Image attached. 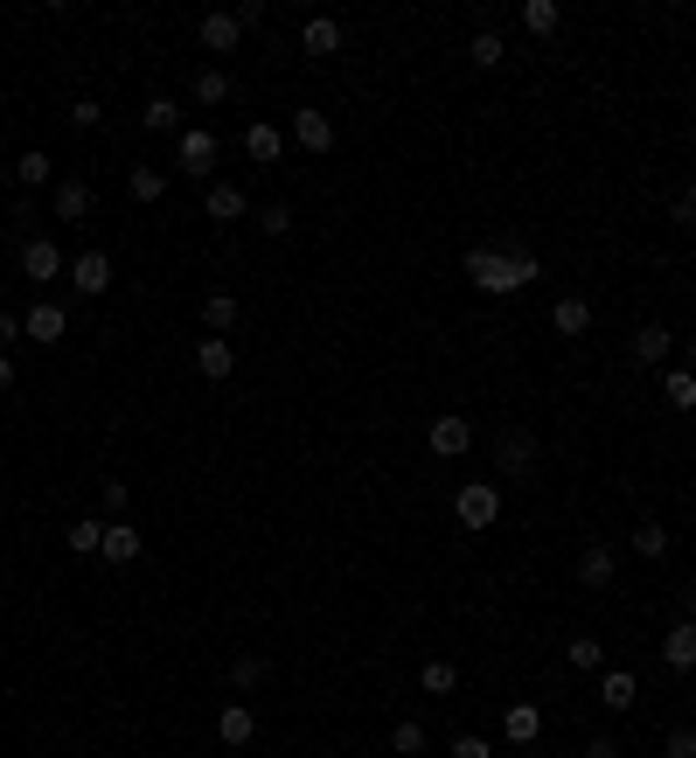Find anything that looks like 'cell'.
Masks as SVG:
<instances>
[{
	"label": "cell",
	"mask_w": 696,
	"mask_h": 758,
	"mask_svg": "<svg viewBox=\"0 0 696 758\" xmlns=\"http://www.w3.org/2000/svg\"><path fill=\"white\" fill-rule=\"evenodd\" d=\"M258 230L266 237H293V202H266V210H258Z\"/></svg>",
	"instance_id": "37"
},
{
	"label": "cell",
	"mask_w": 696,
	"mask_h": 758,
	"mask_svg": "<svg viewBox=\"0 0 696 758\" xmlns=\"http://www.w3.org/2000/svg\"><path fill=\"white\" fill-rule=\"evenodd\" d=\"M216 737H223L231 751H244V745L258 737V710H251V703H223V716H216Z\"/></svg>",
	"instance_id": "18"
},
{
	"label": "cell",
	"mask_w": 696,
	"mask_h": 758,
	"mask_svg": "<svg viewBox=\"0 0 696 758\" xmlns=\"http://www.w3.org/2000/svg\"><path fill=\"white\" fill-rule=\"evenodd\" d=\"M22 334L43 341V348H56V341L70 334V307H56V299H35V307L22 313Z\"/></svg>",
	"instance_id": "8"
},
{
	"label": "cell",
	"mask_w": 696,
	"mask_h": 758,
	"mask_svg": "<svg viewBox=\"0 0 696 758\" xmlns=\"http://www.w3.org/2000/svg\"><path fill=\"white\" fill-rule=\"evenodd\" d=\"M98 543H105V516H78L70 522V549H78V557H98Z\"/></svg>",
	"instance_id": "31"
},
{
	"label": "cell",
	"mask_w": 696,
	"mask_h": 758,
	"mask_svg": "<svg viewBox=\"0 0 696 758\" xmlns=\"http://www.w3.org/2000/svg\"><path fill=\"white\" fill-rule=\"evenodd\" d=\"M425 446L439 452V460H460L467 446H474V425L460 418V411H446V418H432V431H425Z\"/></svg>",
	"instance_id": "11"
},
{
	"label": "cell",
	"mask_w": 696,
	"mask_h": 758,
	"mask_svg": "<svg viewBox=\"0 0 696 758\" xmlns=\"http://www.w3.org/2000/svg\"><path fill=\"white\" fill-rule=\"evenodd\" d=\"M551 328H557L564 341H578V334L592 328V307H586V299H578V293H564L557 307H551Z\"/></svg>",
	"instance_id": "24"
},
{
	"label": "cell",
	"mask_w": 696,
	"mask_h": 758,
	"mask_svg": "<svg viewBox=\"0 0 696 758\" xmlns=\"http://www.w3.org/2000/svg\"><path fill=\"white\" fill-rule=\"evenodd\" d=\"M536 460H543V446H536L530 425H502V431H495V466H502V481L530 487V481H536Z\"/></svg>",
	"instance_id": "2"
},
{
	"label": "cell",
	"mask_w": 696,
	"mask_h": 758,
	"mask_svg": "<svg viewBox=\"0 0 696 758\" xmlns=\"http://www.w3.org/2000/svg\"><path fill=\"white\" fill-rule=\"evenodd\" d=\"M98 508H105V522H126V481H105L98 487Z\"/></svg>",
	"instance_id": "39"
},
{
	"label": "cell",
	"mask_w": 696,
	"mask_h": 758,
	"mask_svg": "<svg viewBox=\"0 0 696 758\" xmlns=\"http://www.w3.org/2000/svg\"><path fill=\"white\" fill-rule=\"evenodd\" d=\"M662 668L669 675H696V627L689 619H675V627L662 633Z\"/></svg>",
	"instance_id": "14"
},
{
	"label": "cell",
	"mask_w": 696,
	"mask_h": 758,
	"mask_svg": "<svg viewBox=\"0 0 696 758\" xmlns=\"http://www.w3.org/2000/svg\"><path fill=\"white\" fill-rule=\"evenodd\" d=\"M98 557H105V564H133V557H140V529H133V522H105Z\"/></svg>",
	"instance_id": "22"
},
{
	"label": "cell",
	"mask_w": 696,
	"mask_h": 758,
	"mask_svg": "<svg viewBox=\"0 0 696 758\" xmlns=\"http://www.w3.org/2000/svg\"><path fill=\"white\" fill-rule=\"evenodd\" d=\"M70 286H78L84 299H98L111 286V258L105 251H78V258H70Z\"/></svg>",
	"instance_id": "15"
},
{
	"label": "cell",
	"mask_w": 696,
	"mask_h": 758,
	"mask_svg": "<svg viewBox=\"0 0 696 758\" xmlns=\"http://www.w3.org/2000/svg\"><path fill=\"white\" fill-rule=\"evenodd\" d=\"M390 751H398V758H418L425 751V724H418V716H404V724L390 731Z\"/></svg>",
	"instance_id": "36"
},
{
	"label": "cell",
	"mask_w": 696,
	"mask_h": 758,
	"mask_svg": "<svg viewBox=\"0 0 696 758\" xmlns=\"http://www.w3.org/2000/svg\"><path fill=\"white\" fill-rule=\"evenodd\" d=\"M293 146L299 154H334V119L321 105H299L293 111Z\"/></svg>",
	"instance_id": "5"
},
{
	"label": "cell",
	"mask_w": 696,
	"mask_h": 758,
	"mask_svg": "<svg viewBox=\"0 0 696 758\" xmlns=\"http://www.w3.org/2000/svg\"><path fill=\"white\" fill-rule=\"evenodd\" d=\"M689 710H696V675H689Z\"/></svg>",
	"instance_id": "48"
},
{
	"label": "cell",
	"mask_w": 696,
	"mask_h": 758,
	"mask_svg": "<svg viewBox=\"0 0 696 758\" xmlns=\"http://www.w3.org/2000/svg\"><path fill=\"white\" fill-rule=\"evenodd\" d=\"M98 119H105L98 98H70V126H78V132H98Z\"/></svg>",
	"instance_id": "41"
},
{
	"label": "cell",
	"mask_w": 696,
	"mask_h": 758,
	"mask_svg": "<svg viewBox=\"0 0 696 758\" xmlns=\"http://www.w3.org/2000/svg\"><path fill=\"white\" fill-rule=\"evenodd\" d=\"M244 210H251V196H244L237 181H210V196H202V216L210 223H237Z\"/></svg>",
	"instance_id": "17"
},
{
	"label": "cell",
	"mask_w": 696,
	"mask_h": 758,
	"mask_svg": "<svg viewBox=\"0 0 696 758\" xmlns=\"http://www.w3.org/2000/svg\"><path fill=\"white\" fill-rule=\"evenodd\" d=\"M675 223H696V188H689L683 202H675Z\"/></svg>",
	"instance_id": "45"
},
{
	"label": "cell",
	"mask_w": 696,
	"mask_h": 758,
	"mask_svg": "<svg viewBox=\"0 0 696 758\" xmlns=\"http://www.w3.org/2000/svg\"><path fill=\"white\" fill-rule=\"evenodd\" d=\"M627 543H634V557H669V529L662 522H641Z\"/></svg>",
	"instance_id": "35"
},
{
	"label": "cell",
	"mask_w": 696,
	"mask_h": 758,
	"mask_svg": "<svg viewBox=\"0 0 696 758\" xmlns=\"http://www.w3.org/2000/svg\"><path fill=\"white\" fill-rule=\"evenodd\" d=\"M675 619H689V627H696V584H683V613H675Z\"/></svg>",
	"instance_id": "46"
},
{
	"label": "cell",
	"mask_w": 696,
	"mask_h": 758,
	"mask_svg": "<svg viewBox=\"0 0 696 758\" xmlns=\"http://www.w3.org/2000/svg\"><path fill=\"white\" fill-rule=\"evenodd\" d=\"M453 758H495V751H487V737H453Z\"/></svg>",
	"instance_id": "42"
},
{
	"label": "cell",
	"mask_w": 696,
	"mask_h": 758,
	"mask_svg": "<svg viewBox=\"0 0 696 758\" xmlns=\"http://www.w3.org/2000/svg\"><path fill=\"white\" fill-rule=\"evenodd\" d=\"M266 675H272V661H266V654H251V648H244V654H231V689H237V696L266 689Z\"/></svg>",
	"instance_id": "23"
},
{
	"label": "cell",
	"mask_w": 696,
	"mask_h": 758,
	"mask_svg": "<svg viewBox=\"0 0 696 758\" xmlns=\"http://www.w3.org/2000/svg\"><path fill=\"white\" fill-rule=\"evenodd\" d=\"M662 758H696V724H675L669 745H662Z\"/></svg>",
	"instance_id": "40"
},
{
	"label": "cell",
	"mask_w": 696,
	"mask_h": 758,
	"mask_svg": "<svg viewBox=\"0 0 696 758\" xmlns=\"http://www.w3.org/2000/svg\"><path fill=\"white\" fill-rule=\"evenodd\" d=\"M202 328H210L216 341H231V328H237V293H210V299H202Z\"/></svg>",
	"instance_id": "26"
},
{
	"label": "cell",
	"mask_w": 696,
	"mask_h": 758,
	"mask_svg": "<svg viewBox=\"0 0 696 758\" xmlns=\"http://www.w3.org/2000/svg\"><path fill=\"white\" fill-rule=\"evenodd\" d=\"M14 390V355H0V396Z\"/></svg>",
	"instance_id": "47"
},
{
	"label": "cell",
	"mask_w": 696,
	"mask_h": 758,
	"mask_svg": "<svg viewBox=\"0 0 696 758\" xmlns=\"http://www.w3.org/2000/svg\"><path fill=\"white\" fill-rule=\"evenodd\" d=\"M669 355H675V328H669V320H641V328H634V363H669Z\"/></svg>",
	"instance_id": "13"
},
{
	"label": "cell",
	"mask_w": 696,
	"mask_h": 758,
	"mask_svg": "<svg viewBox=\"0 0 696 758\" xmlns=\"http://www.w3.org/2000/svg\"><path fill=\"white\" fill-rule=\"evenodd\" d=\"M126 196H133V202H161L167 196V175H161V167H133V175H126Z\"/></svg>",
	"instance_id": "30"
},
{
	"label": "cell",
	"mask_w": 696,
	"mask_h": 758,
	"mask_svg": "<svg viewBox=\"0 0 696 758\" xmlns=\"http://www.w3.org/2000/svg\"><path fill=\"white\" fill-rule=\"evenodd\" d=\"M586 758H620V745H613V737H592V745H586Z\"/></svg>",
	"instance_id": "44"
},
{
	"label": "cell",
	"mask_w": 696,
	"mask_h": 758,
	"mask_svg": "<svg viewBox=\"0 0 696 758\" xmlns=\"http://www.w3.org/2000/svg\"><path fill=\"white\" fill-rule=\"evenodd\" d=\"M613 578H620V549L613 543H586L578 549V584H586V592H606Z\"/></svg>",
	"instance_id": "9"
},
{
	"label": "cell",
	"mask_w": 696,
	"mask_h": 758,
	"mask_svg": "<svg viewBox=\"0 0 696 758\" xmlns=\"http://www.w3.org/2000/svg\"><path fill=\"white\" fill-rule=\"evenodd\" d=\"M196 369L202 376H210V383H223V376H237V348H231V341H202V348H196Z\"/></svg>",
	"instance_id": "25"
},
{
	"label": "cell",
	"mask_w": 696,
	"mask_h": 758,
	"mask_svg": "<svg viewBox=\"0 0 696 758\" xmlns=\"http://www.w3.org/2000/svg\"><path fill=\"white\" fill-rule=\"evenodd\" d=\"M244 154H251L258 167H272L279 154H286V132H279V126H266V119H258V126H244Z\"/></svg>",
	"instance_id": "20"
},
{
	"label": "cell",
	"mask_w": 696,
	"mask_h": 758,
	"mask_svg": "<svg viewBox=\"0 0 696 758\" xmlns=\"http://www.w3.org/2000/svg\"><path fill=\"white\" fill-rule=\"evenodd\" d=\"M662 396L675 411H696V369H662Z\"/></svg>",
	"instance_id": "28"
},
{
	"label": "cell",
	"mask_w": 696,
	"mask_h": 758,
	"mask_svg": "<svg viewBox=\"0 0 696 758\" xmlns=\"http://www.w3.org/2000/svg\"><path fill=\"white\" fill-rule=\"evenodd\" d=\"M22 334V313H0V355H8V341Z\"/></svg>",
	"instance_id": "43"
},
{
	"label": "cell",
	"mask_w": 696,
	"mask_h": 758,
	"mask_svg": "<svg viewBox=\"0 0 696 758\" xmlns=\"http://www.w3.org/2000/svg\"><path fill=\"white\" fill-rule=\"evenodd\" d=\"M453 516H460V529H495V516H502V487H495V481H467L460 495H453Z\"/></svg>",
	"instance_id": "4"
},
{
	"label": "cell",
	"mask_w": 696,
	"mask_h": 758,
	"mask_svg": "<svg viewBox=\"0 0 696 758\" xmlns=\"http://www.w3.org/2000/svg\"><path fill=\"white\" fill-rule=\"evenodd\" d=\"M571 668H586V675H592V668H606V648H599L592 633H578V640H571Z\"/></svg>",
	"instance_id": "38"
},
{
	"label": "cell",
	"mask_w": 696,
	"mask_h": 758,
	"mask_svg": "<svg viewBox=\"0 0 696 758\" xmlns=\"http://www.w3.org/2000/svg\"><path fill=\"white\" fill-rule=\"evenodd\" d=\"M140 126H146V132H175V126H181V105H175V98H146Z\"/></svg>",
	"instance_id": "34"
},
{
	"label": "cell",
	"mask_w": 696,
	"mask_h": 758,
	"mask_svg": "<svg viewBox=\"0 0 696 758\" xmlns=\"http://www.w3.org/2000/svg\"><path fill=\"white\" fill-rule=\"evenodd\" d=\"M49 210H56V223H84L91 210H98V196H91V181H56Z\"/></svg>",
	"instance_id": "12"
},
{
	"label": "cell",
	"mask_w": 696,
	"mask_h": 758,
	"mask_svg": "<svg viewBox=\"0 0 696 758\" xmlns=\"http://www.w3.org/2000/svg\"><path fill=\"white\" fill-rule=\"evenodd\" d=\"M299 49H307V56H342L349 49V28L334 22V14H307V22H299Z\"/></svg>",
	"instance_id": "10"
},
{
	"label": "cell",
	"mask_w": 696,
	"mask_h": 758,
	"mask_svg": "<svg viewBox=\"0 0 696 758\" xmlns=\"http://www.w3.org/2000/svg\"><path fill=\"white\" fill-rule=\"evenodd\" d=\"M689 369H696V334H689Z\"/></svg>",
	"instance_id": "49"
},
{
	"label": "cell",
	"mask_w": 696,
	"mask_h": 758,
	"mask_svg": "<svg viewBox=\"0 0 696 758\" xmlns=\"http://www.w3.org/2000/svg\"><path fill=\"white\" fill-rule=\"evenodd\" d=\"M216 154H223V140H216L210 126H188L181 140H175V161H181L188 181H210V175H216Z\"/></svg>",
	"instance_id": "3"
},
{
	"label": "cell",
	"mask_w": 696,
	"mask_h": 758,
	"mask_svg": "<svg viewBox=\"0 0 696 758\" xmlns=\"http://www.w3.org/2000/svg\"><path fill=\"white\" fill-rule=\"evenodd\" d=\"M460 272L474 279L481 293L509 299V293H522V286H530V279L543 272V258H530L522 244H516V251H502V244H481V251H467V258H460Z\"/></svg>",
	"instance_id": "1"
},
{
	"label": "cell",
	"mask_w": 696,
	"mask_h": 758,
	"mask_svg": "<svg viewBox=\"0 0 696 758\" xmlns=\"http://www.w3.org/2000/svg\"><path fill=\"white\" fill-rule=\"evenodd\" d=\"M418 682H425V696H453L460 689V661H425Z\"/></svg>",
	"instance_id": "29"
},
{
	"label": "cell",
	"mask_w": 696,
	"mask_h": 758,
	"mask_svg": "<svg viewBox=\"0 0 696 758\" xmlns=\"http://www.w3.org/2000/svg\"><path fill=\"white\" fill-rule=\"evenodd\" d=\"M14 188H49V154H43V146L14 154Z\"/></svg>",
	"instance_id": "27"
},
{
	"label": "cell",
	"mask_w": 696,
	"mask_h": 758,
	"mask_svg": "<svg viewBox=\"0 0 696 758\" xmlns=\"http://www.w3.org/2000/svg\"><path fill=\"white\" fill-rule=\"evenodd\" d=\"M188 98L196 105H231L237 98V78L223 63H210V70H196V78H188Z\"/></svg>",
	"instance_id": "16"
},
{
	"label": "cell",
	"mask_w": 696,
	"mask_h": 758,
	"mask_svg": "<svg viewBox=\"0 0 696 758\" xmlns=\"http://www.w3.org/2000/svg\"><path fill=\"white\" fill-rule=\"evenodd\" d=\"M14 258H22V272L35 279V286H49V279H63V272H70L63 244H49V237H28V244H22V251H14Z\"/></svg>",
	"instance_id": "6"
},
{
	"label": "cell",
	"mask_w": 696,
	"mask_h": 758,
	"mask_svg": "<svg viewBox=\"0 0 696 758\" xmlns=\"http://www.w3.org/2000/svg\"><path fill=\"white\" fill-rule=\"evenodd\" d=\"M557 22H564L557 0H530V8H522V28H530V35H557Z\"/></svg>",
	"instance_id": "32"
},
{
	"label": "cell",
	"mask_w": 696,
	"mask_h": 758,
	"mask_svg": "<svg viewBox=\"0 0 696 758\" xmlns=\"http://www.w3.org/2000/svg\"><path fill=\"white\" fill-rule=\"evenodd\" d=\"M502 737H509V745H536L543 737V710L536 703H509L502 710Z\"/></svg>",
	"instance_id": "19"
},
{
	"label": "cell",
	"mask_w": 696,
	"mask_h": 758,
	"mask_svg": "<svg viewBox=\"0 0 696 758\" xmlns=\"http://www.w3.org/2000/svg\"><path fill=\"white\" fill-rule=\"evenodd\" d=\"M467 56H474V63H481V70H495V63H502V56H509V43H502V35H495V28H474V43H467Z\"/></svg>",
	"instance_id": "33"
},
{
	"label": "cell",
	"mask_w": 696,
	"mask_h": 758,
	"mask_svg": "<svg viewBox=\"0 0 696 758\" xmlns=\"http://www.w3.org/2000/svg\"><path fill=\"white\" fill-rule=\"evenodd\" d=\"M634 696H641L634 668H606V675H599V703H606V710H634Z\"/></svg>",
	"instance_id": "21"
},
{
	"label": "cell",
	"mask_w": 696,
	"mask_h": 758,
	"mask_svg": "<svg viewBox=\"0 0 696 758\" xmlns=\"http://www.w3.org/2000/svg\"><path fill=\"white\" fill-rule=\"evenodd\" d=\"M196 43H202V49H210V56H216V63H223V56H237V43H244V28H237V14H231V8H216V14H202V22H196Z\"/></svg>",
	"instance_id": "7"
}]
</instances>
